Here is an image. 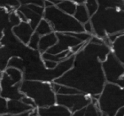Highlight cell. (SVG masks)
Segmentation results:
<instances>
[{"instance_id":"obj_1","label":"cell","mask_w":124,"mask_h":116,"mask_svg":"<svg viewBox=\"0 0 124 116\" xmlns=\"http://www.w3.org/2000/svg\"><path fill=\"white\" fill-rule=\"evenodd\" d=\"M111 52V47L105 43L88 41L74 54L72 68L54 81L91 97L99 96L106 83L102 62Z\"/></svg>"},{"instance_id":"obj_2","label":"cell","mask_w":124,"mask_h":116,"mask_svg":"<svg viewBox=\"0 0 124 116\" xmlns=\"http://www.w3.org/2000/svg\"><path fill=\"white\" fill-rule=\"evenodd\" d=\"M93 35L104 39L111 34L124 32V9L108 7L99 8L90 17Z\"/></svg>"},{"instance_id":"obj_3","label":"cell","mask_w":124,"mask_h":116,"mask_svg":"<svg viewBox=\"0 0 124 116\" xmlns=\"http://www.w3.org/2000/svg\"><path fill=\"white\" fill-rule=\"evenodd\" d=\"M98 106L103 115L114 116L124 106V75L116 83L106 82L98 98Z\"/></svg>"},{"instance_id":"obj_4","label":"cell","mask_w":124,"mask_h":116,"mask_svg":"<svg viewBox=\"0 0 124 116\" xmlns=\"http://www.w3.org/2000/svg\"><path fill=\"white\" fill-rule=\"evenodd\" d=\"M20 92L34 100L37 108L48 107L57 103V94L51 82L36 80H23Z\"/></svg>"},{"instance_id":"obj_5","label":"cell","mask_w":124,"mask_h":116,"mask_svg":"<svg viewBox=\"0 0 124 116\" xmlns=\"http://www.w3.org/2000/svg\"><path fill=\"white\" fill-rule=\"evenodd\" d=\"M43 18L50 22L55 32L69 33L85 31L83 24L77 20L74 15L62 11L56 5L45 8Z\"/></svg>"},{"instance_id":"obj_6","label":"cell","mask_w":124,"mask_h":116,"mask_svg":"<svg viewBox=\"0 0 124 116\" xmlns=\"http://www.w3.org/2000/svg\"><path fill=\"white\" fill-rule=\"evenodd\" d=\"M102 67L106 82L116 83L124 75V64L112 52L109 53L106 59L102 62Z\"/></svg>"},{"instance_id":"obj_7","label":"cell","mask_w":124,"mask_h":116,"mask_svg":"<svg viewBox=\"0 0 124 116\" xmlns=\"http://www.w3.org/2000/svg\"><path fill=\"white\" fill-rule=\"evenodd\" d=\"M92 101V97L83 92L74 94H57V103L65 106L73 114L86 107Z\"/></svg>"},{"instance_id":"obj_8","label":"cell","mask_w":124,"mask_h":116,"mask_svg":"<svg viewBox=\"0 0 124 116\" xmlns=\"http://www.w3.org/2000/svg\"><path fill=\"white\" fill-rule=\"evenodd\" d=\"M21 83H15L5 71L0 77V95L6 100L21 99L25 94L20 92Z\"/></svg>"},{"instance_id":"obj_9","label":"cell","mask_w":124,"mask_h":116,"mask_svg":"<svg viewBox=\"0 0 124 116\" xmlns=\"http://www.w3.org/2000/svg\"><path fill=\"white\" fill-rule=\"evenodd\" d=\"M57 36V42L54 46L48 49L46 52L52 54H57L61 52H63L66 50H70L72 47L81 43H85L80 41L78 38L69 33H62V32H56Z\"/></svg>"},{"instance_id":"obj_10","label":"cell","mask_w":124,"mask_h":116,"mask_svg":"<svg viewBox=\"0 0 124 116\" xmlns=\"http://www.w3.org/2000/svg\"><path fill=\"white\" fill-rule=\"evenodd\" d=\"M32 106L28 105L20 99L7 100L6 114L3 116H19L26 111L33 109Z\"/></svg>"},{"instance_id":"obj_11","label":"cell","mask_w":124,"mask_h":116,"mask_svg":"<svg viewBox=\"0 0 124 116\" xmlns=\"http://www.w3.org/2000/svg\"><path fill=\"white\" fill-rule=\"evenodd\" d=\"M12 30L15 36L25 44H28L31 36L35 32V29L28 21H21L14 26Z\"/></svg>"},{"instance_id":"obj_12","label":"cell","mask_w":124,"mask_h":116,"mask_svg":"<svg viewBox=\"0 0 124 116\" xmlns=\"http://www.w3.org/2000/svg\"><path fill=\"white\" fill-rule=\"evenodd\" d=\"M38 114L40 116H71L73 113L66 108L58 103H55L48 107L38 108Z\"/></svg>"},{"instance_id":"obj_13","label":"cell","mask_w":124,"mask_h":116,"mask_svg":"<svg viewBox=\"0 0 124 116\" xmlns=\"http://www.w3.org/2000/svg\"><path fill=\"white\" fill-rule=\"evenodd\" d=\"M74 116H101L103 115L98 106V99L92 97V101L86 107L74 112Z\"/></svg>"},{"instance_id":"obj_14","label":"cell","mask_w":124,"mask_h":116,"mask_svg":"<svg viewBox=\"0 0 124 116\" xmlns=\"http://www.w3.org/2000/svg\"><path fill=\"white\" fill-rule=\"evenodd\" d=\"M17 9L21 11L25 15V17L27 18L28 22L31 25V26L34 29H36V27L39 24V22L43 19V15L35 12L28 5H20Z\"/></svg>"},{"instance_id":"obj_15","label":"cell","mask_w":124,"mask_h":116,"mask_svg":"<svg viewBox=\"0 0 124 116\" xmlns=\"http://www.w3.org/2000/svg\"><path fill=\"white\" fill-rule=\"evenodd\" d=\"M57 36L55 31H52L51 33H48L46 35L41 36V39L39 42V47L38 50L41 54L46 52L49 48L57 43Z\"/></svg>"},{"instance_id":"obj_16","label":"cell","mask_w":124,"mask_h":116,"mask_svg":"<svg viewBox=\"0 0 124 116\" xmlns=\"http://www.w3.org/2000/svg\"><path fill=\"white\" fill-rule=\"evenodd\" d=\"M10 12L7 8L2 7L0 9V40L3 37L4 31L7 29H13L14 26L10 21Z\"/></svg>"},{"instance_id":"obj_17","label":"cell","mask_w":124,"mask_h":116,"mask_svg":"<svg viewBox=\"0 0 124 116\" xmlns=\"http://www.w3.org/2000/svg\"><path fill=\"white\" fill-rule=\"evenodd\" d=\"M111 52L124 64V32L111 43Z\"/></svg>"},{"instance_id":"obj_18","label":"cell","mask_w":124,"mask_h":116,"mask_svg":"<svg viewBox=\"0 0 124 116\" xmlns=\"http://www.w3.org/2000/svg\"><path fill=\"white\" fill-rule=\"evenodd\" d=\"M74 16L77 20H78L82 24H85L87 21L90 20V15L85 4H77V8Z\"/></svg>"},{"instance_id":"obj_19","label":"cell","mask_w":124,"mask_h":116,"mask_svg":"<svg viewBox=\"0 0 124 116\" xmlns=\"http://www.w3.org/2000/svg\"><path fill=\"white\" fill-rule=\"evenodd\" d=\"M56 6L62 11L74 15L77 8V3H74L73 0H61Z\"/></svg>"},{"instance_id":"obj_20","label":"cell","mask_w":124,"mask_h":116,"mask_svg":"<svg viewBox=\"0 0 124 116\" xmlns=\"http://www.w3.org/2000/svg\"><path fill=\"white\" fill-rule=\"evenodd\" d=\"M15 83H21L24 80V73L21 70L15 67L8 66L4 70Z\"/></svg>"},{"instance_id":"obj_21","label":"cell","mask_w":124,"mask_h":116,"mask_svg":"<svg viewBox=\"0 0 124 116\" xmlns=\"http://www.w3.org/2000/svg\"><path fill=\"white\" fill-rule=\"evenodd\" d=\"M35 31L41 36H44V35L48 34V33L52 32L53 29H52V26L50 24V22L48 20H46V19L43 18L39 22V24L37 25V26L35 29Z\"/></svg>"},{"instance_id":"obj_22","label":"cell","mask_w":124,"mask_h":116,"mask_svg":"<svg viewBox=\"0 0 124 116\" xmlns=\"http://www.w3.org/2000/svg\"><path fill=\"white\" fill-rule=\"evenodd\" d=\"M99 8H108V7H116V8L124 9L123 0H97Z\"/></svg>"},{"instance_id":"obj_23","label":"cell","mask_w":124,"mask_h":116,"mask_svg":"<svg viewBox=\"0 0 124 116\" xmlns=\"http://www.w3.org/2000/svg\"><path fill=\"white\" fill-rule=\"evenodd\" d=\"M8 66L18 68V69L21 70L22 71H24L25 69V63L22 58L19 57V56H14L8 60Z\"/></svg>"},{"instance_id":"obj_24","label":"cell","mask_w":124,"mask_h":116,"mask_svg":"<svg viewBox=\"0 0 124 116\" xmlns=\"http://www.w3.org/2000/svg\"><path fill=\"white\" fill-rule=\"evenodd\" d=\"M20 6L18 0H0V7L7 8L9 11L15 10Z\"/></svg>"},{"instance_id":"obj_25","label":"cell","mask_w":124,"mask_h":116,"mask_svg":"<svg viewBox=\"0 0 124 116\" xmlns=\"http://www.w3.org/2000/svg\"><path fill=\"white\" fill-rule=\"evenodd\" d=\"M85 6L89 11L90 17L94 15L99 9V3L97 0H86L85 2Z\"/></svg>"},{"instance_id":"obj_26","label":"cell","mask_w":124,"mask_h":116,"mask_svg":"<svg viewBox=\"0 0 124 116\" xmlns=\"http://www.w3.org/2000/svg\"><path fill=\"white\" fill-rule=\"evenodd\" d=\"M40 39H41V36L35 31V32L33 33L32 36H31L29 43H28V44H27L28 47H31V48H32V49H34V50H38Z\"/></svg>"},{"instance_id":"obj_27","label":"cell","mask_w":124,"mask_h":116,"mask_svg":"<svg viewBox=\"0 0 124 116\" xmlns=\"http://www.w3.org/2000/svg\"><path fill=\"white\" fill-rule=\"evenodd\" d=\"M7 110V100L5 98H2L0 95V115L3 116L6 114Z\"/></svg>"},{"instance_id":"obj_28","label":"cell","mask_w":124,"mask_h":116,"mask_svg":"<svg viewBox=\"0 0 124 116\" xmlns=\"http://www.w3.org/2000/svg\"><path fill=\"white\" fill-rule=\"evenodd\" d=\"M43 62H44L46 68H47V69H54L58 64L57 62L53 60H50V59H43Z\"/></svg>"},{"instance_id":"obj_29","label":"cell","mask_w":124,"mask_h":116,"mask_svg":"<svg viewBox=\"0 0 124 116\" xmlns=\"http://www.w3.org/2000/svg\"><path fill=\"white\" fill-rule=\"evenodd\" d=\"M84 28H85V31L88 33H90V34H93V26H92V23L90 20L87 21L86 23L83 24Z\"/></svg>"},{"instance_id":"obj_30","label":"cell","mask_w":124,"mask_h":116,"mask_svg":"<svg viewBox=\"0 0 124 116\" xmlns=\"http://www.w3.org/2000/svg\"><path fill=\"white\" fill-rule=\"evenodd\" d=\"M116 116H124V106L120 108L116 113Z\"/></svg>"},{"instance_id":"obj_31","label":"cell","mask_w":124,"mask_h":116,"mask_svg":"<svg viewBox=\"0 0 124 116\" xmlns=\"http://www.w3.org/2000/svg\"><path fill=\"white\" fill-rule=\"evenodd\" d=\"M74 3H76L77 4H85L86 0H73Z\"/></svg>"},{"instance_id":"obj_32","label":"cell","mask_w":124,"mask_h":116,"mask_svg":"<svg viewBox=\"0 0 124 116\" xmlns=\"http://www.w3.org/2000/svg\"><path fill=\"white\" fill-rule=\"evenodd\" d=\"M1 8H2V7H0V9H1Z\"/></svg>"},{"instance_id":"obj_33","label":"cell","mask_w":124,"mask_h":116,"mask_svg":"<svg viewBox=\"0 0 124 116\" xmlns=\"http://www.w3.org/2000/svg\"><path fill=\"white\" fill-rule=\"evenodd\" d=\"M123 2H124V0H123Z\"/></svg>"}]
</instances>
